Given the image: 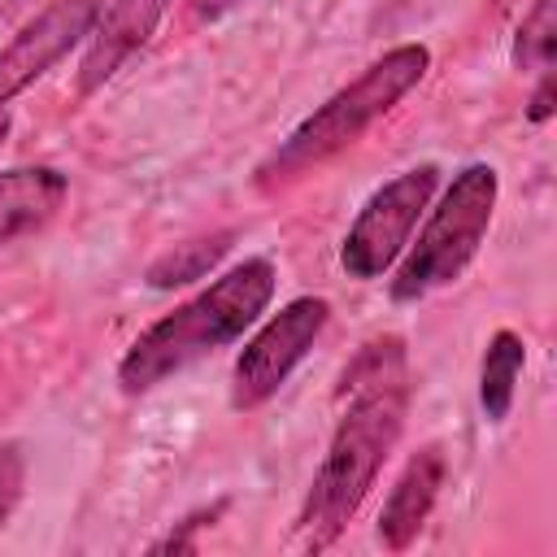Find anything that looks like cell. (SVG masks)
<instances>
[{
    "label": "cell",
    "instance_id": "1",
    "mask_svg": "<svg viewBox=\"0 0 557 557\" xmlns=\"http://www.w3.org/2000/svg\"><path fill=\"white\" fill-rule=\"evenodd\" d=\"M409 413V352L400 335L370 339L339 379V413L326 457L313 474L300 509V535L309 548L331 544L374 487L387 453L396 448Z\"/></svg>",
    "mask_w": 557,
    "mask_h": 557
},
{
    "label": "cell",
    "instance_id": "2",
    "mask_svg": "<svg viewBox=\"0 0 557 557\" xmlns=\"http://www.w3.org/2000/svg\"><path fill=\"white\" fill-rule=\"evenodd\" d=\"M274 261L270 257H248L218 274L205 292H196L187 305L174 313L157 318L117 361V383L122 392L139 396L165 383L170 374L187 370L191 361L235 344L270 305L274 296Z\"/></svg>",
    "mask_w": 557,
    "mask_h": 557
},
{
    "label": "cell",
    "instance_id": "3",
    "mask_svg": "<svg viewBox=\"0 0 557 557\" xmlns=\"http://www.w3.org/2000/svg\"><path fill=\"white\" fill-rule=\"evenodd\" d=\"M431 70V48L426 44H396L379 61H370L348 87H339L326 104H318L257 170V183H283L348 144H357L379 117H387Z\"/></svg>",
    "mask_w": 557,
    "mask_h": 557
},
{
    "label": "cell",
    "instance_id": "4",
    "mask_svg": "<svg viewBox=\"0 0 557 557\" xmlns=\"http://www.w3.org/2000/svg\"><path fill=\"white\" fill-rule=\"evenodd\" d=\"M496 196H500V178L487 161H470L453 174V183L435 200L418 239L405 244V261L396 265L392 287H387L396 305L426 300L431 292L461 278V270L474 261V252L492 226Z\"/></svg>",
    "mask_w": 557,
    "mask_h": 557
},
{
    "label": "cell",
    "instance_id": "5",
    "mask_svg": "<svg viewBox=\"0 0 557 557\" xmlns=\"http://www.w3.org/2000/svg\"><path fill=\"white\" fill-rule=\"evenodd\" d=\"M435 183H440V170L426 161V165H413V170L387 178L357 209V218L339 244V265L348 278L370 283V278H383L400 261L405 244L413 239L418 218L426 213V205L435 196Z\"/></svg>",
    "mask_w": 557,
    "mask_h": 557
},
{
    "label": "cell",
    "instance_id": "6",
    "mask_svg": "<svg viewBox=\"0 0 557 557\" xmlns=\"http://www.w3.org/2000/svg\"><path fill=\"white\" fill-rule=\"evenodd\" d=\"M331 318V300L326 296H296L287 300L235 357L231 370V405L235 409H257L265 405L287 374L305 361V352L313 348V339L322 335Z\"/></svg>",
    "mask_w": 557,
    "mask_h": 557
},
{
    "label": "cell",
    "instance_id": "7",
    "mask_svg": "<svg viewBox=\"0 0 557 557\" xmlns=\"http://www.w3.org/2000/svg\"><path fill=\"white\" fill-rule=\"evenodd\" d=\"M104 0H48L22 30L0 48V109L22 96L35 78H44L70 48L87 44L96 13Z\"/></svg>",
    "mask_w": 557,
    "mask_h": 557
},
{
    "label": "cell",
    "instance_id": "8",
    "mask_svg": "<svg viewBox=\"0 0 557 557\" xmlns=\"http://www.w3.org/2000/svg\"><path fill=\"white\" fill-rule=\"evenodd\" d=\"M165 9L170 0H104L78 61V96H91L96 87H104L122 70V61L152 39Z\"/></svg>",
    "mask_w": 557,
    "mask_h": 557
},
{
    "label": "cell",
    "instance_id": "9",
    "mask_svg": "<svg viewBox=\"0 0 557 557\" xmlns=\"http://www.w3.org/2000/svg\"><path fill=\"white\" fill-rule=\"evenodd\" d=\"M444 487V453L435 444H426L422 453L409 457V466L400 470V479L392 483L383 509H379V540L387 548H409L418 540V531L426 527L435 496Z\"/></svg>",
    "mask_w": 557,
    "mask_h": 557
},
{
    "label": "cell",
    "instance_id": "10",
    "mask_svg": "<svg viewBox=\"0 0 557 557\" xmlns=\"http://www.w3.org/2000/svg\"><path fill=\"white\" fill-rule=\"evenodd\" d=\"M70 183L61 170L52 165H17L0 174V248L13 244L17 235L44 226L61 200H65Z\"/></svg>",
    "mask_w": 557,
    "mask_h": 557
},
{
    "label": "cell",
    "instance_id": "11",
    "mask_svg": "<svg viewBox=\"0 0 557 557\" xmlns=\"http://www.w3.org/2000/svg\"><path fill=\"white\" fill-rule=\"evenodd\" d=\"M527 366V344L513 331H496L487 339L483 366H479V405L487 413V422H505L513 409V392Z\"/></svg>",
    "mask_w": 557,
    "mask_h": 557
},
{
    "label": "cell",
    "instance_id": "12",
    "mask_svg": "<svg viewBox=\"0 0 557 557\" xmlns=\"http://www.w3.org/2000/svg\"><path fill=\"white\" fill-rule=\"evenodd\" d=\"M231 239H235V231H213V235H205V239L174 244L170 252H161V257L148 265V274H144V278H148V287L165 292V287H183V283L205 278V274L226 257Z\"/></svg>",
    "mask_w": 557,
    "mask_h": 557
},
{
    "label": "cell",
    "instance_id": "13",
    "mask_svg": "<svg viewBox=\"0 0 557 557\" xmlns=\"http://www.w3.org/2000/svg\"><path fill=\"white\" fill-rule=\"evenodd\" d=\"M557 0H535L531 13L522 17L518 35H513V65L527 74H544L553 70V52H557Z\"/></svg>",
    "mask_w": 557,
    "mask_h": 557
},
{
    "label": "cell",
    "instance_id": "14",
    "mask_svg": "<svg viewBox=\"0 0 557 557\" xmlns=\"http://www.w3.org/2000/svg\"><path fill=\"white\" fill-rule=\"evenodd\" d=\"M218 513H222V505H213V509H200V513L183 518V522H178L170 535H161L148 553H196V531L213 527V522H218Z\"/></svg>",
    "mask_w": 557,
    "mask_h": 557
},
{
    "label": "cell",
    "instance_id": "15",
    "mask_svg": "<svg viewBox=\"0 0 557 557\" xmlns=\"http://www.w3.org/2000/svg\"><path fill=\"white\" fill-rule=\"evenodd\" d=\"M22 483H26V461H22V453L13 444H4L0 448V527L13 513V505L22 496Z\"/></svg>",
    "mask_w": 557,
    "mask_h": 557
},
{
    "label": "cell",
    "instance_id": "16",
    "mask_svg": "<svg viewBox=\"0 0 557 557\" xmlns=\"http://www.w3.org/2000/svg\"><path fill=\"white\" fill-rule=\"evenodd\" d=\"M553 117V70H544L540 74V83H535V91H531V100H527V122H548Z\"/></svg>",
    "mask_w": 557,
    "mask_h": 557
},
{
    "label": "cell",
    "instance_id": "17",
    "mask_svg": "<svg viewBox=\"0 0 557 557\" xmlns=\"http://www.w3.org/2000/svg\"><path fill=\"white\" fill-rule=\"evenodd\" d=\"M239 0H191V9L200 13V17H222L226 9H235Z\"/></svg>",
    "mask_w": 557,
    "mask_h": 557
},
{
    "label": "cell",
    "instance_id": "18",
    "mask_svg": "<svg viewBox=\"0 0 557 557\" xmlns=\"http://www.w3.org/2000/svg\"><path fill=\"white\" fill-rule=\"evenodd\" d=\"M26 4H30V0H0V26H4L9 17H17Z\"/></svg>",
    "mask_w": 557,
    "mask_h": 557
},
{
    "label": "cell",
    "instance_id": "19",
    "mask_svg": "<svg viewBox=\"0 0 557 557\" xmlns=\"http://www.w3.org/2000/svg\"><path fill=\"white\" fill-rule=\"evenodd\" d=\"M4 139H9V113L0 109V148H4Z\"/></svg>",
    "mask_w": 557,
    "mask_h": 557
}]
</instances>
